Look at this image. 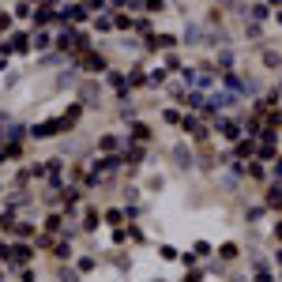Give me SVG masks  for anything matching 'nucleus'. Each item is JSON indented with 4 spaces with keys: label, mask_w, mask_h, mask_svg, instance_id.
Listing matches in <instances>:
<instances>
[{
    "label": "nucleus",
    "mask_w": 282,
    "mask_h": 282,
    "mask_svg": "<svg viewBox=\"0 0 282 282\" xmlns=\"http://www.w3.org/2000/svg\"><path fill=\"white\" fill-rule=\"evenodd\" d=\"M252 151H256V147H252V139H245V143H237V154H241V158H248Z\"/></svg>",
    "instance_id": "obj_9"
},
{
    "label": "nucleus",
    "mask_w": 282,
    "mask_h": 282,
    "mask_svg": "<svg viewBox=\"0 0 282 282\" xmlns=\"http://www.w3.org/2000/svg\"><path fill=\"white\" fill-rule=\"evenodd\" d=\"M275 177H282V166H275Z\"/></svg>",
    "instance_id": "obj_13"
},
{
    "label": "nucleus",
    "mask_w": 282,
    "mask_h": 282,
    "mask_svg": "<svg viewBox=\"0 0 282 282\" xmlns=\"http://www.w3.org/2000/svg\"><path fill=\"white\" fill-rule=\"evenodd\" d=\"M218 132L226 135V139H237V124H233V121H222V124H218Z\"/></svg>",
    "instance_id": "obj_7"
},
{
    "label": "nucleus",
    "mask_w": 282,
    "mask_h": 282,
    "mask_svg": "<svg viewBox=\"0 0 282 282\" xmlns=\"http://www.w3.org/2000/svg\"><path fill=\"white\" fill-rule=\"evenodd\" d=\"M181 124H184V132H192V135H207V132L200 128V121H196V117H184Z\"/></svg>",
    "instance_id": "obj_4"
},
{
    "label": "nucleus",
    "mask_w": 282,
    "mask_h": 282,
    "mask_svg": "<svg viewBox=\"0 0 282 282\" xmlns=\"http://www.w3.org/2000/svg\"><path fill=\"white\" fill-rule=\"evenodd\" d=\"M256 282H275V278H271V275H264V271H260V278Z\"/></svg>",
    "instance_id": "obj_12"
},
{
    "label": "nucleus",
    "mask_w": 282,
    "mask_h": 282,
    "mask_svg": "<svg viewBox=\"0 0 282 282\" xmlns=\"http://www.w3.org/2000/svg\"><path fill=\"white\" fill-rule=\"evenodd\" d=\"M218 252H222V260H233V256H237V248H233V245H222Z\"/></svg>",
    "instance_id": "obj_10"
},
{
    "label": "nucleus",
    "mask_w": 282,
    "mask_h": 282,
    "mask_svg": "<svg viewBox=\"0 0 282 282\" xmlns=\"http://www.w3.org/2000/svg\"><path fill=\"white\" fill-rule=\"evenodd\" d=\"M61 15H64V19H72V23H83V19H87V8H79V4H72V8H64Z\"/></svg>",
    "instance_id": "obj_3"
},
{
    "label": "nucleus",
    "mask_w": 282,
    "mask_h": 282,
    "mask_svg": "<svg viewBox=\"0 0 282 282\" xmlns=\"http://www.w3.org/2000/svg\"><path fill=\"white\" fill-rule=\"evenodd\" d=\"M132 135H135V139H151V128H147V124H132Z\"/></svg>",
    "instance_id": "obj_8"
},
{
    "label": "nucleus",
    "mask_w": 282,
    "mask_h": 282,
    "mask_svg": "<svg viewBox=\"0 0 282 282\" xmlns=\"http://www.w3.org/2000/svg\"><path fill=\"white\" fill-rule=\"evenodd\" d=\"M31 256H34V252H31V245H0V260H4V264L8 267H23V264H31Z\"/></svg>",
    "instance_id": "obj_1"
},
{
    "label": "nucleus",
    "mask_w": 282,
    "mask_h": 282,
    "mask_svg": "<svg viewBox=\"0 0 282 282\" xmlns=\"http://www.w3.org/2000/svg\"><path fill=\"white\" fill-rule=\"evenodd\" d=\"M87 4H91V8H98V12H102V8H105V0H87Z\"/></svg>",
    "instance_id": "obj_11"
},
{
    "label": "nucleus",
    "mask_w": 282,
    "mask_h": 282,
    "mask_svg": "<svg viewBox=\"0 0 282 282\" xmlns=\"http://www.w3.org/2000/svg\"><path fill=\"white\" fill-rule=\"evenodd\" d=\"M267 203H271V207H278V211H282V184H275V188L267 192Z\"/></svg>",
    "instance_id": "obj_5"
},
{
    "label": "nucleus",
    "mask_w": 282,
    "mask_h": 282,
    "mask_svg": "<svg viewBox=\"0 0 282 282\" xmlns=\"http://www.w3.org/2000/svg\"><path fill=\"white\" fill-rule=\"evenodd\" d=\"M151 45H158V49H173L177 42H173L170 34H158V38H151Z\"/></svg>",
    "instance_id": "obj_6"
},
{
    "label": "nucleus",
    "mask_w": 282,
    "mask_h": 282,
    "mask_svg": "<svg viewBox=\"0 0 282 282\" xmlns=\"http://www.w3.org/2000/svg\"><path fill=\"white\" fill-rule=\"evenodd\" d=\"M75 113H79V109H72V113L57 117V121H45V124H38V128H34V135H38V139H49V135H57L61 128H72V124H75Z\"/></svg>",
    "instance_id": "obj_2"
}]
</instances>
